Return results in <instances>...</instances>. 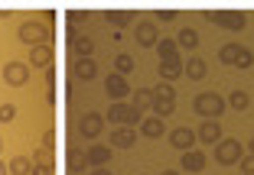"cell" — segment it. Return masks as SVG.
<instances>
[{
	"label": "cell",
	"instance_id": "33",
	"mask_svg": "<svg viewBox=\"0 0 254 175\" xmlns=\"http://www.w3.org/2000/svg\"><path fill=\"white\" fill-rule=\"evenodd\" d=\"M68 169H72V172H82V169H85L82 153H72V156H68Z\"/></svg>",
	"mask_w": 254,
	"mask_h": 175
},
{
	"label": "cell",
	"instance_id": "42",
	"mask_svg": "<svg viewBox=\"0 0 254 175\" xmlns=\"http://www.w3.org/2000/svg\"><path fill=\"white\" fill-rule=\"evenodd\" d=\"M0 149H3V143H0Z\"/></svg>",
	"mask_w": 254,
	"mask_h": 175
},
{
	"label": "cell",
	"instance_id": "7",
	"mask_svg": "<svg viewBox=\"0 0 254 175\" xmlns=\"http://www.w3.org/2000/svg\"><path fill=\"white\" fill-rule=\"evenodd\" d=\"M101 130H105V117L98 114V110H88V114L82 117V124H78V133H82L85 139H95Z\"/></svg>",
	"mask_w": 254,
	"mask_h": 175
},
{
	"label": "cell",
	"instance_id": "2",
	"mask_svg": "<svg viewBox=\"0 0 254 175\" xmlns=\"http://www.w3.org/2000/svg\"><path fill=\"white\" fill-rule=\"evenodd\" d=\"M20 39L26 45H49V39H53V26L49 23H39V20H26L20 26Z\"/></svg>",
	"mask_w": 254,
	"mask_h": 175
},
{
	"label": "cell",
	"instance_id": "19",
	"mask_svg": "<svg viewBox=\"0 0 254 175\" xmlns=\"http://www.w3.org/2000/svg\"><path fill=\"white\" fill-rule=\"evenodd\" d=\"M153 49L160 52V62H176V58H180V52H176L180 45H176V39H160Z\"/></svg>",
	"mask_w": 254,
	"mask_h": 175
},
{
	"label": "cell",
	"instance_id": "34",
	"mask_svg": "<svg viewBox=\"0 0 254 175\" xmlns=\"http://www.w3.org/2000/svg\"><path fill=\"white\" fill-rule=\"evenodd\" d=\"M241 172H245V175H254V156H241Z\"/></svg>",
	"mask_w": 254,
	"mask_h": 175
},
{
	"label": "cell",
	"instance_id": "3",
	"mask_svg": "<svg viewBox=\"0 0 254 175\" xmlns=\"http://www.w3.org/2000/svg\"><path fill=\"white\" fill-rule=\"evenodd\" d=\"M150 91H153V104H150V107H153V114H157L160 120H163V117H170L173 110H176V91H173V85L160 81V85L150 88Z\"/></svg>",
	"mask_w": 254,
	"mask_h": 175
},
{
	"label": "cell",
	"instance_id": "14",
	"mask_svg": "<svg viewBox=\"0 0 254 175\" xmlns=\"http://www.w3.org/2000/svg\"><path fill=\"white\" fill-rule=\"evenodd\" d=\"M183 169L186 172H202L205 169V153L202 149H186L183 153Z\"/></svg>",
	"mask_w": 254,
	"mask_h": 175
},
{
	"label": "cell",
	"instance_id": "4",
	"mask_svg": "<svg viewBox=\"0 0 254 175\" xmlns=\"http://www.w3.org/2000/svg\"><path fill=\"white\" fill-rule=\"evenodd\" d=\"M225 107H228V104H225V97H218L215 91H205V94H199L192 101V110L199 117H205V120H218V114H222Z\"/></svg>",
	"mask_w": 254,
	"mask_h": 175
},
{
	"label": "cell",
	"instance_id": "1",
	"mask_svg": "<svg viewBox=\"0 0 254 175\" xmlns=\"http://www.w3.org/2000/svg\"><path fill=\"white\" fill-rule=\"evenodd\" d=\"M105 120H111V124H118V127H137V124L143 120V110L130 107L127 101H114L111 107H108Z\"/></svg>",
	"mask_w": 254,
	"mask_h": 175
},
{
	"label": "cell",
	"instance_id": "29",
	"mask_svg": "<svg viewBox=\"0 0 254 175\" xmlns=\"http://www.w3.org/2000/svg\"><path fill=\"white\" fill-rule=\"evenodd\" d=\"M251 65H254V52H251V49H245V45H241L238 58H235V68H238V72H241V68H251Z\"/></svg>",
	"mask_w": 254,
	"mask_h": 175
},
{
	"label": "cell",
	"instance_id": "38",
	"mask_svg": "<svg viewBox=\"0 0 254 175\" xmlns=\"http://www.w3.org/2000/svg\"><path fill=\"white\" fill-rule=\"evenodd\" d=\"M91 175H111V172H108V169L101 166V169H95V172H91Z\"/></svg>",
	"mask_w": 254,
	"mask_h": 175
},
{
	"label": "cell",
	"instance_id": "27",
	"mask_svg": "<svg viewBox=\"0 0 254 175\" xmlns=\"http://www.w3.org/2000/svg\"><path fill=\"white\" fill-rule=\"evenodd\" d=\"M150 104H153V91H150V88H137V94H134V107H137V110H147Z\"/></svg>",
	"mask_w": 254,
	"mask_h": 175
},
{
	"label": "cell",
	"instance_id": "22",
	"mask_svg": "<svg viewBox=\"0 0 254 175\" xmlns=\"http://www.w3.org/2000/svg\"><path fill=\"white\" fill-rule=\"evenodd\" d=\"M180 75H183V62H180V58H176V62H160V78H163L166 85L176 81Z\"/></svg>",
	"mask_w": 254,
	"mask_h": 175
},
{
	"label": "cell",
	"instance_id": "23",
	"mask_svg": "<svg viewBox=\"0 0 254 175\" xmlns=\"http://www.w3.org/2000/svg\"><path fill=\"white\" fill-rule=\"evenodd\" d=\"M30 169H33V159H26V156H13L10 166H7V172L10 175H30Z\"/></svg>",
	"mask_w": 254,
	"mask_h": 175
},
{
	"label": "cell",
	"instance_id": "8",
	"mask_svg": "<svg viewBox=\"0 0 254 175\" xmlns=\"http://www.w3.org/2000/svg\"><path fill=\"white\" fill-rule=\"evenodd\" d=\"M3 81L13 85V88L26 85V81H30V65H23V62H7V65H3Z\"/></svg>",
	"mask_w": 254,
	"mask_h": 175
},
{
	"label": "cell",
	"instance_id": "16",
	"mask_svg": "<svg viewBox=\"0 0 254 175\" xmlns=\"http://www.w3.org/2000/svg\"><path fill=\"white\" fill-rule=\"evenodd\" d=\"M134 143H137V133L130 127H118L111 133V146H118V149H127V146H134Z\"/></svg>",
	"mask_w": 254,
	"mask_h": 175
},
{
	"label": "cell",
	"instance_id": "11",
	"mask_svg": "<svg viewBox=\"0 0 254 175\" xmlns=\"http://www.w3.org/2000/svg\"><path fill=\"white\" fill-rule=\"evenodd\" d=\"M111 146H91V149H85V166H91V169H101V166H108L111 162Z\"/></svg>",
	"mask_w": 254,
	"mask_h": 175
},
{
	"label": "cell",
	"instance_id": "28",
	"mask_svg": "<svg viewBox=\"0 0 254 175\" xmlns=\"http://www.w3.org/2000/svg\"><path fill=\"white\" fill-rule=\"evenodd\" d=\"M108 20L121 29V26H127V23L134 20V13H130V10H108Z\"/></svg>",
	"mask_w": 254,
	"mask_h": 175
},
{
	"label": "cell",
	"instance_id": "10",
	"mask_svg": "<svg viewBox=\"0 0 254 175\" xmlns=\"http://www.w3.org/2000/svg\"><path fill=\"white\" fill-rule=\"evenodd\" d=\"M105 91H108V97H114V101L130 97V85H127V78H121V75H114V72L105 78Z\"/></svg>",
	"mask_w": 254,
	"mask_h": 175
},
{
	"label": "cell",
	"instance_id": "39",
	"mask_svg": "<svg viewBox=\"0 0 254 175\" xmlns=\"http://www.w3.org/2000/svg\"><path fill=\"white\" fill-rule=\"evenodd\" d=\"M0 175H10V172H7V162H0Z\"/></svg>",
	"mask_w": 254,
	"mask_h": 175
},
{
	"label": "cell",
	"instance_id": "13",
	"mask_svg": "<svg viewBox=\"0 0 254 175\" xmlns=\"http://www.w3.org/2000/svg\"><path fill=\"white\" fill-rule=\"evenodd\" d=\"M30 65L33 68H49L53 65V45H33L30 49Z\"/></svg>",
	"mask_w": 254,
	"mask_h": 175
},
{
	"label": "cell",
	"instance_id": "12",
	"mask_svg": "<svg viewBox=\"0 0 254 175\" xmlns=\"http://www.w3.org/2000/svg\"><path fill=\"white\" fill-rule=\"evenodd\" d=\"M170 143L176 146V149L186 153V149H192V146H195V133L189 130V127H176V130L170 133Z\"/></svg>",
	"mask_w": 254,
	"mask_h": 175
},
{
	"label": "cell",
	"instance_id": "30",
	"mask_svg": "<svg viewBox=\"0 0 254 175\" xmlns=\"http://www.w3.org/2000/svg\"><path fill=\"white\" fill-rule=\"evenodd\" d=\"M225 104H228V107H235V110H245L248 104H251V97H248L245 91H235V94L228 97V101H225Z\"/></svg>",
	"mask_w": 254,
	"mask_h": 175
},
{
	"label": "cell",
	"instance_id": "35",
	"mask_svg": "<svg viewBox=\"0 0 254 175\" xmlns=\"http://www.w3.org/2000/svg\"><path fill=\"white\" fill-rule=\"evenodd\" d=\"M33 162H53V149H39V153L33 156Z\"/></svg>",
	"mask_w": 254,
	"mask_h": 175
},
{
	"label": "cell",
	"instance_id": "36",
	"mask_svg": "<svg viewBox=\"0 0 254 175\" xmlns=\"http://www.w3.org/2000/svg\"><path fill=\"white\" fill-rule=\"evenodd\" d=\"M53 146H56V133L46 130V133H43V149H53Z\"/></svg>",
	"mask_w": 254,
	"mask_h": 175
},
{
	"label": "cell",
	"instance_id": "26",
	"mask_svg": "<svg viewBox=\"0 0 254 175\" xmlns=\"http://www.w3.org/2000/svg\"><path fill=\"white\" fill-rule=\"evenodd\" d=\"M238 52H241V45H235V43L222 45V49H218V62H225V65H235V58H238Z\"/></svg>",
	"mask_w": 254,
	"mask_h": 175
},
{
	"label": "cell",
	"instance_id": "20",
	"mask_svg": "<svg viewBox=\"0 0 254 175\" xmlns=\"http://www.w3.org/2000/svg\"><path fill=\"white\" fill-rule=\"evenodd\" d=\"M140 133H143L147 139H160V136H163V120H160V117L140 120Z\"/></svg>",
	"mask_w": 254,
	"mask_h": 175
},
{
	"label": "cell",
	"instance_id": "18",
	"mask_svg": "<svg viewBox=\"0 0 254 175\" xmlns=\"http://www.w3.org/2000/svg\"><path fill=\"white\" fill-rule=\"evenodd\" d=\"M72 49L78 58H91V52H95V43H91L88 36H82V33H72Z\"/></svg>",
	"mask_w": 254,
	"mask_h": 175
},
{
	"label": "cell",
	"instance_id": "24",
	"mask_svg": "<svg viewBox=\"0 0 254 175\" xmlns=\"http://www.w3.org/2000/svg\"><path fill=\"white\" fill-rule=\"evenodd\" d=\"M176 45H183V49H199V33H195V29H183L180 36H176Z\"/></svg>",
	"mask_w": 254,
	"mask_h": 175
},
{
	"label": "cell",
	"instance_id": "15",
	"mask_svg": "<svg viewBox=\"0 0 254 175\" xmlns=\"http://www.w3.org/2000/svg\"><path fill=\"white\" fill-rule=\"evenodd\" d=\"M199 139H202V143H209V146H215L218 139H222V124H218V120H205L202 130H199Z\"/></svg>",
	"mask_w": 254,
	"mask_h": 175
},
{
	"label": "cell",
	"instance_id": "9",
	"mask_svg": "<svg viewBox=\"0 0 254 175\" xmlns=\"http://www.w3.org/2000/svg\"><path fill=\"white\" fill-rule=\"evenodd\" d=\"M157 43H160L157 23H153V20H143V23H137V45H143V49H153Z\"/></svg>",
	"mask_w": 254,
	"mask_h": 175
},
{
	"label": "cell",
	"instance_id": "6",
	"mask_svg": "<svg viewBox=\"0 0 254 175\" xmlns=\"http://www.w3.org/2000/svg\"><path fill=\"white\" fill-rule=\"evenodd\" d=\"M241 156H245V149H241L238 139H218L215 143V162L218 166H235Z\"/></svg>",
	"mask_w": 254,
	"mask_h": 175
},
{
	"label": "cell",
	"instance_id": "21",
	"mask_svg": "<svg viewBox=\"0 0 254 175\" xmlns=\"http://www.w3.org/2000/svg\"><path fill=\"white\" fill-rule=\"evenodd\" d=\"M183 75H189L192 81H202L209 75V65H205L202 58H189V65H183Z\"/></svg>",
	"mask_w": 254,
	"mask_h": 175
},
{
	"label": "cell",
	"instance_id": "32",
	"mask_svg": "<svg viewBox=\"0 0 254 175\" xmlns=\"http://www.w3.org/2000/svg\"><path fill=\"white\" fill-rule=\"evenodd\" d=\"M30 175H53V162H33Z\"/></svg>",
	"mask_w": 254,
	"mask_h": 175
},
{
	"label": "cell",
	"instance_id": "25",
	"mask_svg": "<svg viewBox=\"0 0 254 175\" xmlns=\"http://www.w3.org/2000/svg\"><path fill=\"white\" fill-rule=\"evenodd\" d=\"M130 72H134V58H130V55H118V58H114V75L127 78Z\"/></svg>",
	"mask_w": 254,
	"mask_h": 175
},
{
	"label": "cell",
	"instance_id": "40",
	"mask_svg": "<svg viewBox=\"0 0 254 175\" xmlns=\"http://www.w3.org/2000/svg\"><path fill=\"white\" fill-rule=\"evenodd\" d=\"M248 156H254V139H251V143H248Z\"/></svg>",
	"mask_w": 254,
	"mask_h": 175
},
{
	"label": "cell",
	"instance_id": "37",
	"mask_svg": "<svg viewBox=\"0 0 254 175\" xmlns=\"http://www.w3.org/2000/svg\"><path fill=\"white\" fill-rule=\"evenodd\" d=\"M160 20H163V23H170V20H176V10H160Z\"/></svg>",
	"mask_w": 254,
	"mask_h": 175
},
{
	"label": "cell",
	"instance_id": "31",
	"mask_svg": "<svg viewBox=\"0 0 254 175\" xmlns=\"http://www.w3.org/2000/svg\"><path fill=\"white\" fill-rule=\"evenodd\" d=\"M13 117H16V107H13V104H0V124H10Z\"/></svg>",
	"mask_w": 254,
	"mask_h": 175
},
{
	"label": "cell",
	"instance_id": "41",
	"mask_svg": "<svg viewBox=\"0 0 254 175\" xmlns=\"http://www.w3.org/2000/svg\"><path fill=\"white\" fill-rule=\"evenodd\" d=\"M163 175H180V172H173V169H166V172H163Z\"/></svg>",
	"mask_w": 254,
	"mask_h": 175
},
{
	"label": "cell",
	"instance_id": "17",
	"mask_svg": "<svg viewBox=\"0 0 254 175\" xmlns=\"http://www.w3.org/2000/svg\"><path fill=\"white\" fill-rule=\"evenodd\" d=\"M95 75H98L95 58H78V62H75V78L78 81H95Z\"/></svg>",
	"mask_w": 254,
	"mask_h": 175
},
{
	"label": "cell",
	"instance_id": "5",
	"mask_svg": "<svg viewBox=\"0 0 254 175\" xmlns=\"http://www.w3.org/2000/svg\"><path fill=\"white\" fill-rule=\"evenodd\" d=\"M205 20L222 26V29H235V33H241L248 26V16L238 13V10H215V13H205Z\"/></svg>",
	"mask_w": 254,
	"mask_h": 175
}]
</instances>
